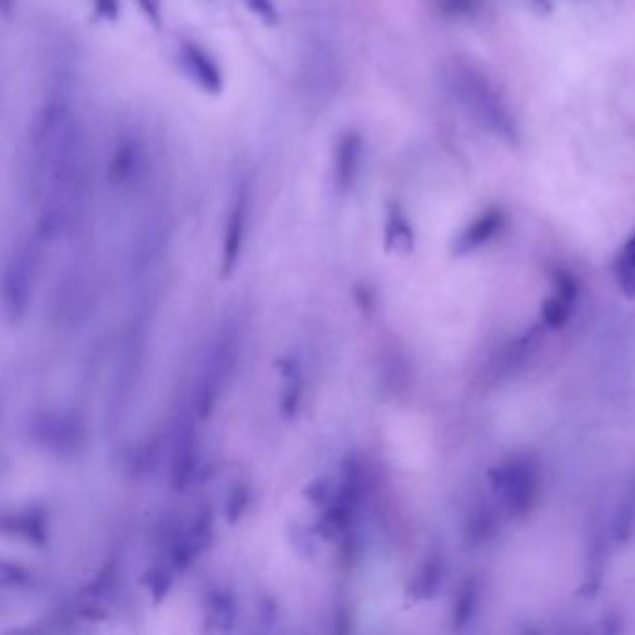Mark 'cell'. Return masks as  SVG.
Returning a JSON list of instances; mask_svg holds the SVG:
<instances>
[{"mask_svg": "<svg viewBox=\"0 0 635 635\" xmlns=\"http://www.w3.org/2000/svg\"><path fill=\"white\" fill-rule=\"evenodd\" d=\"M82 146L81 122L71 99L64 94L51 95L36 112L28 133L32 189L53 170L82 155Z\"/></svg>", "mask_w": 635, "mask_h": 635, "instance_id": "cell-1", "label": "cell"}, {"mask_svg": "<svg viewBox=\"0 0 635 635\" xmlns=\"http://www.w3.org/2000/svg\"><path fill=\"white\" fill-rule=\"evenodd\" d=\"M492 488L501 501L505 513L513 518H524L533 511L539 498V470L527 457H516L503 462L490 472Z\"/></svg>", "mask_w": 635, "mask_h": 635, "instance_id": "cell-2", "label": "cell"}, {"mask_svg": "<svg viewBox=\"0 0 635 635\" xmlns=\"http://www.w3.org/2000/svg\"><path fill=\"white\" fill-rule=\"evenodd\" d=\"M237 356H239L237 332L226 328L220 332V336L207 354V362L203 365L202 375L196 384V395H194L196 418L207 419L213 414L222 384L230 379L237 364Z\"/></svg>", "mask_w": 635, "mask_h": 635, "instance_id": "cell-3", "label": "cell"}, {"mask_svg": "<svg viewBox=\"0 0 635 635\" xmlns=\"http://www.w3.org/2000/svg\"><path fill=\"white\" fill-rule=\"evenodd\" d=\"M38 274V250L32 243L21 244L10 257L4 271V289L2 300L4 310L12 323L23 321L27 315L28 304L32 300L34 284Z\"/></svg>", "mask_w": 635, "mask_h": 635, "instance_id": "cell-4", "label": "cell"}, {"mask_svg": "<svg viewBox=\"0 0 635 635\" xmlns=\"http://www.w3.org/2000/svg\"><path fill=\"white\" fill-rule=\"evenodd\" d=\"M30 433L38 444L62 457L81 453L86 442V431H84L82 419L77 414H66V412L41 414L32 421Z\"/></svg>", "mask_w": 635, "mask_h": 635, "instance_id": "cell-5", "label": "cell"}, {"mask_svg": "<svg viewBox=\"0 0 635 635\" xmlns=\"http://www.w3.org/2000/svg\"><path fill=\"white\" fill-rule=\"evenodd\" d=\"M177 64L181 73L203 94L218 95L224 90V73L217 58L200 43L181 41L177 45Z\"/></svg>", "mask_w": 635, "mask_h": 635, "instance_id": "cell-6", "label": "cell"}, {"mask_svg": "<svg viewBox=\"0 0 635 635\" xmlns=\"http://www.w3.org/2000/svg\"><path fill=\"white\" fill-rule=\"evenodd\" d=\"M250 215V192L246 185H241L233 194L230 213L226 220V231L222 241V276H231L243 252L244 237L248 228Z\"/></svg>", "mask_w": 635, "mask_h": 635, "instance_id": "cell-7", "label": "cell"}, {"mask_svg": "<svg viewBox=\"0 0 635 635\" xmlns=\"http://www.w3.org/2000/svg\"><path fill=\"white\" fill-rule=\"evenodd\" d=\"M148 155L142 140L133 135L123 136L112 151L109 163L110 185L118 189L135 187L136 183L146 174Z\"/></svg>", "mask_w": 635, "mask_h": 635, "instance_id": "cell-8", "label": "cell"}, {"mask_svg": "<svg viewBox=\"0 0 635 635\" xmlns=\"http://www.w3.org/2000/svg\"><path fill=\"white\" fill-rule=\"evenodd\" d=\"M364 163V140L356 131H343L334 144L332 174L339 194H347L356 185Z\"/></svg>", "mask_w": 635, "mask_h": 635, "instance_id": "cell-9", "label": "cell"}, {"mask_svg": "<svg viewBox=\"0 0 635 635\" xmlns=\"http://www.w3.org/2000/svg\"><path fill=\"white\" fill-rule=\"evenodd\" d=\"M200 464V449L194 434L192 421L181 423L177 429L174 451H172V485L176 490H185L192 483Z\"/></svg>", "mask_w": 635, "mask_h": 635, "instance_id": "cell-10", "label": "cell"}, {"mask_svg": "<svg viewBox=\"0 0 635 635\" xmlns=\"http://www.w3.org/2000/svg\"><path fill=\"white\" fill-rule=\"evenodd\" d=\"M578 297V285L572 276L559 272L555 276V293L542 302V323L548 328H563L572 313V304Z\"/></svg>", "mask_w": 635, "mask_h": 635, "instance_id": "cell-11", "label": "cell"}, {"mask_svg": "<svg viewBox=\"0 0 635 635\" xmlns=\"http://www.w3.org/2000/svg\"><path fill=\"white\" fill-rule=\"evenodd\" d=\"M444 574H446V567H444L442 555H429L419 567L418 574L414 576L412 583L408 585V593L414 600L433 598L444 583Z\"/></svg>", "mask_w": 635, "mask_h": 635, "instance_id": "cell-12", "label": "cell"}, {"mask_svg": "<svg viewBox=\"0 0 635 635\" xmlns=\"http://www.w3.org/2000/svg\"><path fill=\"white\" fill-rule=\"evenodd\" d=\"M384 243L388 250L399 252V254H408L414 248V231L399 207H392L386 217Z\"/></svg>", "mask_w": 635, "mask_h": 635, "instance_id": "cell-13", "label": "cell"}, {"mask_svg": "<svg viewBox=\"0 0 635 635\" xmlns=\"http://www.w3.org/2000/svg\"><path fill=\"white\" fill-rule=\"evenodd\" d=\"M635 533V481L626 496L622 498L621 505L617 507V513L611 524V535L617 542L630 541Z\"/></svg>", "mask_w": 635, "mask_h": 635, "instance_id": "cell-14", "label": "cell"}, {"mask_svg": "<svg viewBox=\"0 0 635 635\" xmlns=\"http://www.w3.org/2000/svg\"><path fill=\"white\" fill-rule=\"evenodd\" d=\"M235 600L230 593L226 591H215L209 596V604H207V619L217 630H231L235 624Z\"/></svg>", "mask_w": 635, "mask_h": 635, "instance_id": "cell-15", "label": "cell"}, {"mask_svg": "<svg viewBox=\"0 0 635 635\" xmlns=\"http://www.w3.org/2000/svg\"><path fill=\"white\" fill-rule=\"evenodd\" d=\"M494 533H496V514L488 505L477 507L468 518L466 539L475 546H479L483 542L490 541Z\"/></svg>", "mask_w": 635, "mask_h": 635, "instance_id": "cell-16", "label": "cell"}, {"mask_svg": "<svg viewBox=\"0 0 635 635\" xmlns=\"http://www.w3.org/2000/svg\"><path fill=\"white\" fill-rule=\"evenodd\" d=\"M477 604H479V589H477V581L472 578V580H466L460 585L459 593L455 598L453 622L459 630L473 621Z\"/></svg>", "mask_w": 635, "mask_h": 635, "instance_id": "cell-17", "label": "cell"}, {"mask_svg": "<svg viewBox=\"0 0 635 635\" xmlns=\"http://www.w3.org/2000/svg\"><path fill=\"white\" fill-rule=\"evenodd\" d=\"M14 529L36 546H43L47 542V518L38 509H28L27 513L17 516Z\"/></svg>", "mask_w": 635, "mask_h": 635, "instance_id": "cell-18", "label": "cell"}, {"mask_svg": "<svg viewBox=\"0 0 635 635\" xmlns=\"http://www.w3.org/2000/svg\"><path fill=\"white\" fill-rule=\"evenodd\" d=\"M498 230V218L487 217L481 222H477L472 230L466 231L464 237H460L457 243V254H466L472 252L477 246L487 243L488 239L494 235V231Z\"/></svg>", "mask_w": 635, "mask_h": 635, "instance_id": "cell-19", "label": "cell"}, {"mask_svg": "<svg viewBox=\"0 0 635 635\" xmlns=\"http://www.w3.org/2000/svg\"><path fill=\"white\" fill-rule=\"evenodd\" d=\"M617 278L622 291L628 297H635V237L624 246L621 257L617 261Z\"/></svg>", "mask_w": 635, "mask_h": 635, "instance_id": "cell-20", "label": "cell"}, {"mask_svg": "<svg viewBox=\"0 0 635 635\" xmlns=\"http://www.w3.org/2000/svg\"><path fill=\"white\" fill-rule=\"evenodd\" d=\"M172 581H174V576H172L170 568L153 567L144 576V585L148 587L149 593L153 595L157 602L168 595V591L172 587Z\"/></svg>", "mask_w": 635, "mask_h": 635, "instance_id": "cell-21", "label": "cell"}, {"mask_svg": "<svg viewBox=\"0 0 635 635\" xmlns=\"http://www.w3.org/2000/svg\"><path fill=\"white\" fill-rule=\"evenodd\" d=\"M244 4L250 10V14L256 15L267 27H274L280 21V12L274 0H244Z\"/></svg>", "mask_w": 635, "mask_h": 635, "instance_id": "cell-22", "label": "cell"}, {"mask_svg": "<svg viewBox=\"0 0 635 635\" xmlns=\"http://www.w3.org/2000/svg\"><path fill=\"white\" fill-rule=\"evenodd\" d=\"M248 501H250L248 488L237 485L231 490L230 498H228V503H226V518H228V522L235 524L243 516L246 507H248Z\"/></svg>", "mask_w": 635, "mask_h": 635, "instance_id": "cell-23", "label": "cell"}, {"mask_svg": "<svg viewBox=\"0 0 635 635\" xmlns=\"http://www.w3.org/2000/svg\"><path fill=\"white\" fill-rule=\"evenodd\" d=\"M94 14L103 21H116L120 17V0H90Z\"/></svg>", "mask_w": 635, "mask_h": 635, "instance_id": "cell-24", "label": "cell"}, {"mask_svg": "<svg viewBox=\"0 0 635 635\" xmlns=\"http://www.w3.org/2000/svg\"><path fill=\"white\" fill-rule=\"evenodd\" d=\"M140 12L146 15L149 23L155 28L161 27L163 21V0H136Z\"/></svg>", "mask_w": 635, "mask_h": 635, "instance_id": "cell-25", "label": "cell"}, {"mask_svg": "<svg viewBox=\"0 0 635 635\" xmlns=\"http://www.w3.org/2000/svg\"><path fill=\"white\" fill-rule=\"evenodd\" d=\"M300 397H302V384L300 380L295 379V384H291L284 393V403H282V414L285 418H291L295 416L297 412L298 403H300Z\"/></svg>", "mask_w": 635, "mask_h": 635, "instance_id": "cell-26", "label": "cell"}, {"mask_svg": "<svg viewBox=\"0 0 635 635\" xmlns=\"http://www.w3.org/2000/svg\"><path fill=\"white\" fill-rule=\"evenodd\" d=\"M28 580V574L21 567L17 565H8V563H2V581L4 583H10V585H25Z\"/></svg>", "mask_w": 635, "mask_h": 635, "instance_id": "cell-27", "label": "cell"}, {"mask_svg": "<svg viewBox=\"0 0 635 635\" xmlns=\"http://www.w3.org/2000/svg\"><path fill=\"white\" fill-rule=\"evenodd\" d=\"M306 496H308V500L315 501V503H323V501L326 500L330 501L326 481H323V479L313 481L310 487L306 488Z\"/></svg>", "mask_w": 635, "mask_h": 635, "instance_id": "cell-28", "label": "cell"}]
</instances>
